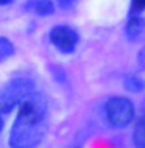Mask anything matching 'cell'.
<instances>
[{
	"label": "cell",
	"instance_id": "obj_5",
	"mask_svg": "<svg viewBox=\"0 0 145 148\" xmlns=\"http://www.w3.org/2000/svg\"><path fill=\"white\" fill-rule=\"evenodd\" d=\"M27 10L33 11V13L39 14V16H48L53 13L55 6L52 0H30L27 3Z\"/></svg>",
	"mask_w": 145,
	"mask_h": 148
},
{
	"label": "cell",
	"instance_id": "obj_8",
	"mask_svg": "<svg viewBox=\"0 0 145 148\" xmlns=\"http://www.w3.org/2000/svg\"><path fill=\"white\" fill-rule=\"evenodd\" d=\"M14 53V47L13 44L8 41L6 38H0V61L10 58Z\"/></svg>",
	"mask_w": 145,
	"mask_h": 148
},
{
	"label": "cell",
	"instance_id": "obj_7",
	"mask_svg": "<svg viewBox=\"0 0 145 148\" xmlns=\"http://www.w3.org/2000/svg\"><path fill=\"white\" fill-rule=\"evenodd\" d=\"M125 87L131 92H140L145 89V81H142L137 77H130L125 79Z\"/></svg>",
	"mask_w": 145,
	"mask_h": 148
},
{
	"label": "cell",
	"instance_id": "obj_9",
	"mask_svg": "<svg viewBox=\"0 0 145 148\" xmlns=\"http://www.w3.org/2000/svg\"><path fill=\"white\" fill-rule=\"evenodd\" d=\"M11 108L8 106V103L5 101V98H3V95H2V92H0V133H2V130H3V125H5V119H6V115L11 112Z\"/></svg>",
	"mask_w": 145,
	"mask_h": 148
},
{
	"label": "cell",
	"instance_id": "obj_2",
	"mask_svg": "<svg viewBox=\"0 0 145 148\" xmlns=\"http://www.w3.org/2000/svg\"><path fill=\"white\" fill-rule=\"evenodd\" d=\"M104 112L112 126L123 128L134 117V106L125 97H112L104 105Z\"/></svg>",
	"mask_w": 145,
	"mask_h": 148
},
{
	"label": "cell",
	"instance_id": "obj_4",
	"mask_svg": "<svg viewBox=\"0 0 145 148\" xmlns=\"http://www.w3.org/2000/svg\"><path fill=\"white\" fill-rule=\"evenodd\" d=\"M144 31H145V21L142 17H137L136 14L131 16V19L126 23V28H125V33H126L128 39L134 41V39H137Z\"/></svg>",
	"mask_w": 145,
	"mask_h": 148
},
{
	"label": "cell",
	"instance_id": "obj_1",
	"mask_svg": "<svg viewBox=\"0 0 145 148\" xmlns=\"http://www.w3.org/2000/svg\"><path fill=\"white\" fill-rule=\"evenodd\" d=\"M10 136L11 148H36L47 131V100L33 92L21 101Z\"/></svg>",
	"mask_w": 145,
	"mask_h": 148
},
{
	"label": "cell",
	"instance_id": "obj_3",
	"mask_svg": "<svg viewBox=\"0 0 145 148\" xmlns=\"http://www.w3.org/2000/svg\"><path fill=\"white\" fill-rule=\"evenodd\" d=\"M50 41L58 50L63 53H70L75 50L76 42H78V34L75 30L66 25H58L50 31Z\"/></svg>",
	"mask_w": 145,
	"mask_h": 148
},
{
	"label": "cell",
	"instance_id": "obj_10",
	"mask_svg": "<svg viewBox=\"0 0 145 148\" xmlns=\"http://www.w3.org/2000/svg\"><path fill=\"white\" fill-rule=\"evenodd\" d=\"M145 10V0H133L131 3V14H137L140 11Z\"/></svg>",
	"mask_w": 145,
	"mask_h": 148
},
{
	"label": "cell",
	"instance_id": "obj_11",
	"mask_svg": "<svg viewBox=\"0 0 145 148\" xmlns=\"http://www.w3.org/2000/svg\"><path fill=\"white\" fill-rule=\"evenodd\" d=\"M76 2H78V0H58L59 6H61L63 10H70V8H74L76 5Z\"/></svg>",
	"mask_w": 145,
	"mask_h": 148
},
{
	"label": "cell",
	"instance_id": "obj_12",
	"mask_svg": "<svg viewBox=\"0 0 145 148\" xmlns=\"http://www.w3.org/2000/svg\"><path fill=\"white\" fill-rule=\"evenodd\" d=\"M11 2H14V0H0V5H8Z\"/></svg>",
	"mask_w": 145,
	"mask_h": 148
},
{
	"label": "cell",
	"instance_id": "obj_6",
	"mask_svg": "<svg viewBox=\"0 0 145 148\" xmlns=\"http://www.w3.org/2000/svg\"><path fill=\"white\" fill-rule=\"evenodd\" d=\"M133 140H134L136 148H145V106L142 111V115L137 120L134 126V134H133Z\"/></svg>",
	"mask_w": 145,
	"mask_h": 148
}]
</instances>
